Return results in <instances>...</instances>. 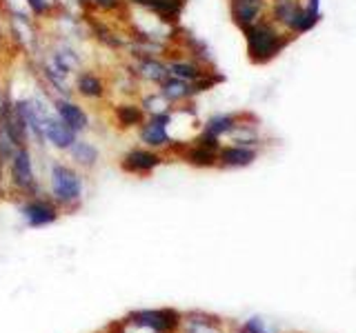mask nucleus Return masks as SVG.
<instances>
[{
  "label": "nucleus",
  "mask_w": 356,
  "mask_h": 333,
  "mask_svg": "<svg viewBox=\"0 0 356 333\" xmlns=\"http://www.w3.org/2000/svg\"><path fill=\"white\" fill-rule=\"evenodd\" d=\"M0 9L5 16H31L25 0H0Z\"/></svg>",
  "instance_id": "393cba45"
},
{
  "label": "nucleus",
  "mask_w": 356,
  "mask_h": 333,
  "mask_svg": "<svg viewBox=\"0 0 356 333\" xmlns=\"http://www.w3.org/2000/svg\"><path fill=\"white\" fill-rule=\"evenodd\" d=\"M138 105L143 107V111L147 116H156V114H165V111H172L174 107L167 103V100L163 98V94L159 92V89H149V92L140 94L138 98Z\"/></svg>",
  "instance_id": "412c9836"
},
{
  "label": "nucleus",
  "mask_w": 356,
  "mask_h": 333,
  "mask_svg": "<svg viewBox=\"0 0 356 333\" xmlns=\"http://www.w3.org/2000/svg\"><path fill=\"white\" fill-rule=\"evenodd\" d=\"M3 187H5V162L0 160V194H3Z\"/></svg>",
  "instance_id": "a878e982"
},
{
  "label": "nucleus",
  "mask_w": 356,
  "mask_h": 333,
  "mask_svg": "<svg viewBox=\"0 0 356 333\" xmlns=\"http://www.w3.org/2000/svg\"><path fill=\"white\" fill-rule=\"evenodd\" d=\"M47 180H49V198L60 207V211H76L83 205L85 178L74 164L65 160H51Z\"/></svg>",
  "instance_id": "f257e3e1"
},
{
  "label": "nucleus",
  "mask_w": 356,
  "mask_h": 333,
  "mask_svg": "<svg viewBox=\"0 0 356 333\" xmlns=\"http://www.w3.org/2000/svg\"><path fill=\"white\" fill-rule=\"evenodd\" d=\"M236 125H238V120L234 118V116H229V114H218V116H211L200 131L207 133V136H211V138L220 140V138L229 136V133L236 129Z\"/></svg>",
  "instance_id": "6ab92c4d"
},
{
  "label": "nucleus",
  "mask_w": 356,
  "mask_h": 333,
  "mask_svg": "<svg viewBox=\"0 0 356 333\" xmlns=\"http://www.w3.org/2000/svg\"><path fill=\"white\" fill-rule=\"evenodd\" d=\"M125 320L154 333H178L183 316L176 309H138L127 314Z\"/></svg>",
  "instance_id": "39448f33"
},
{
  "label": "nucleus",
  "mask_w": 356,
  "mask_h": 333,
  "mask_svg": "<svg viewBox=\"0 0 356 333\" xmlns=\"http://www.w3.org/2000/svg\"><path fill=\"white\" fill-rule=\"evenodd\" d=\"M5 18H7L9 36L14 38L18 47H22L29 53H38L40 36H38L36 18L33 16H5Z\"/></svg>",
  "instance_id": "9d476101"
},
{
  "label": "nucleus",
  "mask_w": 356,
  "mask_h": 333,
  "mask_svg": "<svg viewBox=\"0 0 356 333\" xmlns=\"http://www.w3.org/2000/svg\"><path fill=\"white\" fill-rule=\"evenodd\" d=\"M207 85V80H200V83H185V80H178V78H165V80L156 87L159 92L163 94V98L170 103L172 107H181L187 105L196 94L203 92V87Z\"/></svg>",
  "instance_id": "ddd939ff"
},
{
  "label": "nucleus",
  "mask_w": 356,
  "mask_h": 333,
  "mask_svg": "<svg viewBox=\"0 0 356 333\" xmlns=\"http://www.w3.org/2000/svg\"><path fill=\"white\" fill-rule=\"evenodd\" d=\"M27 7H29V14L36 18V20H44V18H51L56 14V5L54 0H25Z\"/></svg>",
  "instance_id": "b1692460"
},
{
  "label": "nucleus",
  "mask_w": 356,
  "mask_h": 333,
  "mask_svg": "<svg viewBox=\"0 0 356 333\" xmlns=\"http://www.w3.org/2000/svg\"><path fill=\"white\" fill-rule=\"evenodd\" d=\"M298 11H300V7L294 3V0H276L274 16H276V20L285 22L287 27H294V22L298 18Z\"/></svg>",
  "instance_id": "4be33fe9"
},
{
  "label": "nucleus",
  "mask_w": 356,
  "mask_h": 333,
  "mask_svg": "<svg viewBox=\"0 0 356 333\" xmlns=\"http://www.w3.org/2000/svg\"><path fill=\"white\" fill-rule=\"evenodd\" d=\"M245 36H248V51L254 62H267L283 47V40L276 29L261 20L245 29Z\"/></svg>",
  "instance_id": "20e7f679"
},
{
  "label": "nucleus",
  "mask_w": 356,
  "mask_h": 333,
  "mask_svg": "<svg viewBox=\"0 0 356 333\" xmlns=\"http://www.w3.org/2000/svg\"><path fill=\"white\" fill-rule=\"evenodd\" d=\"M167 65V74L172 78H178V80H185V83H200L205 80V71H203V65L194 58H165Z\"/></svg>",
  "instance_id": "dca6fc26"
},
{
  "label": "nucleus",
  "mask_w": 356,
  "mask_h": 333,
  "mask_svg": "<svg viewBox=\"0 0 356 333\" xmlns=\"http://www.w3.org/2000/svg\"><path fill=\"white\" fill-rule=\"evenodd\" d=\"M5 171H7L11 189H14L16 194H20L22 198H31L40 194V180H38L31 144L16 149V153L11 155V160L7 162Z\"/></svg>",
  "instance_id": "f03ea898"
},
{
  "label": "nucleus",
  "mask_w": 356,
  "mask_h": 333,
  "mask_svg": "<svg viewBox=\"0 0 356 333\" xmlns=\"http://www.w3.org/2000/svg\"><path fill=\"white\" fill-rule=\"evenodd\" d=\"M170 116L172 111H165V114H156V116H147L145 118L143 125L136 129V136L138 142L143 147L154 149V151H167V149H174V142L170 138Z\"/></svg>",
  "instance_id": "423d86ee"
},
{
  "label": "nucleus",
  "mask_w": 356,
  "mask_h": 333,
  "mask_svg": "<svg viewBox=\"0 0 356 333\" xmlns=\"http://www.w3.org/2000/svg\"><path fill=\"white\" fill-rule=\"evenodd\" d=\"M256 158V151L245 147V144H227V147L218 149L216 164L225 166V169H241V166L252 164Z\"/></svg>",
  "instance_id": "f3484780"
},
{
  "label": "nucleus",
  "mask_w": 356,
  "mask_h": 333,
  "mask_svg": "<svg viewBox=\"0 0 356 333\" xmlns=\"http://www.w3.org/2000/svg\"><path fill=\"white\" fill-rule=\"evenodd\" d=\"M74 98H81L85 103H103L109 98V83L94 69L83 67L74 76Z\"/></svg>",
  "instance_id": "1a4fd4ad"
},
{
  "label": "nucleus",
  "mask_w": 356,
  "mask_h": 333,
  "mask_svg": "<svg viewBox=\"0 0 356 333\" xmlns=\"http://www.w3.org/2000/svg\"><path fill=\"white\" fill-rule=\"evenodd\" d=\"M127 71L136 78L138 85L147 87H159L165 78H170L165 58H129Z\"/></svg>",
  "instance_id": "9b49d317"
},
{
  "label": "nucleus",
  "mask_w": 356,
  "mask_h": 333,
  "mask_svg": "<svg viewBox=\"0 0 356 333\" xmlns=\"http://www.w3.org/2000/svg\"><path fill=\"white\" fill-rule=\"evenodd\" d=\"M181 333H220L214 320L203 314H187L181 320Z\"/></svg>",
  "instance_id": "aec40b11"
},
{
  "label": "nucleus",
  "mask_w": 356,
  "mask_h": 333,
  "mask_svg": "<svg viewBox=\"0 0 356 333\" xmlns=\"http://www.w3.org/2000/svg\"><path fill=\"white\" fill-rule=\"evenodd\" d=\"M42 138H44V147H51L54 151H60V153H67L70 147L76 142L78 133L72 131L70 127L65 125V122L54 114L44 118L42 122Z\"/></svg>",
  "instance_id": "f8f14e48"
},
{
  "label": "nucleus",
  "mask_w": 356,
  "mask_h": 333,
  "mask_svg": "<svg viewBox=\"0 0 356 333\" xmlns=\"http://www.w3.org/2000/svg\"><path fill=\"white\" fill-rule=\"evenodd\" d=\"M165 162V155L161 151H154L138 144L131 147L125 155L120 158V169L129 176H149Z\"/></svg>",
  "instance_id": "6e6552de"
},
{
  "label": "nucleus",
  "mask_w": 356,
  "mask_h": 333,
  "mask_svg": "<svg viewBox=\"0 0 356 333\" xmlns=\"http://www.w3.org/2000/svg\"><path fill=\"white\" fill-rule=\"evenodd\" d=\"M18 214L29 229H44L56 225L63 211L51 198L38 194L31 198H22L18 205Z\"/></svg>",
  "instance_id": "7ed1b4c3"
},
{
  "label": "nucleus",
  "mask_w": 356,
  "mask_h": 333,
  "mask_svg": "<svg viewBox=\"0 0 356 333\" xmlns=\"http://www.w3.org/2000/svg\"><path fill=\"white\" fill-rule=\"evenodd\" d=\"M111 116H114L116 127L122 131L129 129H138L147 114L143 111V107L138 105L136 98H127V100H118V103L111 107Z\"/></svg>",
  "instance_id": "4468645a"
},
{
  "label": "nucleus",
  "mask_w": 356,
  "mask_h": 333,
  "mask_svg": "<svg viewBox=\"0 0 356 333\" xmlns=\"http://www.w3.org/2000/svg\"><path fill=\"white\" fill-rule=\"evenodd\" d=\"M51 107L54 114L72 131H76L78 136H85L92 129V116H89V111L76 98H51Z\"/></svg>",
  "instance_id": "0eeeda50"
},
{
  "label": "nucleus",
  "mask_w": 356,
  "mask_h": 333,
  "mask_svg": "<svg viewBox=\"0 0 356 333\" xmlns=\"http://www.w3.org/2000/svg\"><path fill=\"white\" fill-rule=\"evenodd\" d=\"M87 11H96V14H120L125 11V0H83Z\"/></svg>",
  "instance_id": "5701e85b"
},
{
  "label": "nucleus",
  "mask_w": 356,
  "mask_h": 333,
  "mask_svg": "<svg viewBox=\"0 0 356 333\" xmlns=\"http://www.w3.org/2000/svg\"><path fill=\"white\" fill-rule=\"evenodd\" d=\"M181 149H183L185 162H189V164H194V166H214L216 164V158H218L216 149L203 147V144H198L194 140H189L187 144H183Z\"/></svg>",
  "instance_id": "a211bd4d"
},
{
  "label": "nucleus",
  "mask_w": 356,
  "mask_h": 333,
  "mask_svg": "<svg viewBox=\"0 0 356 333\" xmlns=\"http://www.w3.org/2000/svg\"><path fill=\"white\" fill-rule=\"evenodd\" d=\"M245 3H261V0H229V7L232 5H245Z\"/></svg>",
  "instance_id": "bb28decb"
},
{
  "label": "nucleus",
  "mask_w": 356,
  "mask_h": 333,
  "mask_svg": "<svg viewBox=\"0 0 356 333\" xmlns=\"http://www.w3.org/2000/svg\"><path fill=\"white\" fill-rule=\"evenodd\" d=\"M67 158H70V164H74L78 171H92L100 162V151L92 140L78 136L70 151H67Z\"/></svg>",
  "instance_id": "2eb2a0df"
}]
</instances>
